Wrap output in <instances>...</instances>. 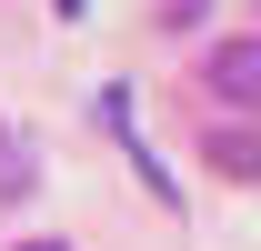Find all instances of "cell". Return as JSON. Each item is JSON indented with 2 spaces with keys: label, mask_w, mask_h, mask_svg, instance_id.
I'll return each instance as SVG.
<instances>
[{
  "label": "cell",
  "mask_w": 261,
  "mask_h": 251,
  "mask_svg": "<svg viewBox=\"0 0 261 251\" xmlns=\"http://www.w3.org/2000/svg\"><path fill=\"white\" fill-rule=\"evenodd\" d=\"M40 191V161H31V141H20V131L0 121V201H31Z\"/></svg>",
  "instance_id": "obj_2"
},
{
  "label": "cell",
  "mask_w": 261,
  "mask_h": 251,
  "mask_svg": "<svg viewBox=\"0 0 261 251\" xmlns=\"http://www.w3.org/2000/svg\"><path fill=\"white\" fill-rule=\"evenodd\" d=\"M20 251H70V241H20Z\"/></svg>",
  "instance_id": "obj_5"
},
{
  "label": "cell",
  "mask_w": 261,
  "mask_h": 251,
  "mask_svg": "<svg viewBox=\"0 0 261 251\" xmlns=\"http://www.w3.org/2000/svg\"><path fill=\"white\" fill-rule=\"evenodd\" d=\"M201 10H211V0H171V31H191V20H201Z\"/></svg>",
  "instance_id": "obj_4"
},
{
  "label": "cell",
  "mask_w": 261,
  "mask_h": 251,
  "mask_svg": "<svg viewBox=\"0 0 261 251\" xmlns=\"http://www.w3.org/2000/svg\"><path fill=\"white\" fill-rule=\"evenodd\" d=\"M201 81H211V101H231V111H261V31L201 51Z\"/></svg>",
  "instance_id": "obj_1"
},
{
  "label": "cell",
  "mask_w": 261,
  "mask_h": 251,
  "mask_svg": "<svg viewBox=\"0 0 261 251\" xmlns=\"http://www.w3.org/2000/svg\"><path fill=\"white\" fill-rule=\"evenodd\" d=\"M61 10H81V0H61Z\"/></svg>",
  "instance_id": "obj_6"
},
{
  "label": "cell",
  "mask_w": 261,
  "mask_h": 251,
  "mask_svg": "<svg viewBox=\"0 0 261 251\" xmlns=\"http://www.w3.org/2000/svg\"><path fill=\"white\" fill-rule=\"evenodd\" d=\"M211 171H231V181H261V131H211Z\"/></svg>",
  "instance_id": "obj_3"
}]
</instances>
